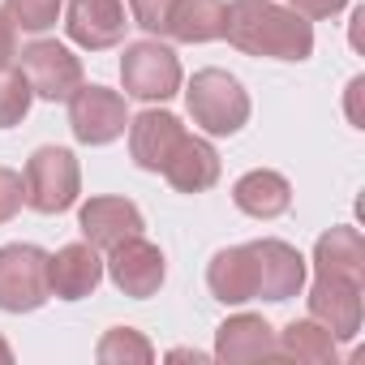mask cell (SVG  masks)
<instances>
[{
  "mask_svg": "<svg viewBox=\"0 0 365 365\" xmlns=\"http://www.w3.org/2000/svg\"><path fill=\"white\" fill-rule=\"evenodd\" d=\"M215 356L220 361H262V356H279L275 327L262 314H232L228 322L215 327Z\"/></svg>",
  "mask_w": 365,
  "mask_h": 365,
  "instance_id": "obj_16",
  "label": "cell"
},
{
  "mask_svg": "<svg viewBox=\"0 0 365 365\" xmlns=\"http://www.w3.org/2000/svg\"><path fill=\"white\" fill-rule=\"evenodd\" d=\"M14 56H18V26H14L9 9L0 5V65H9Z\"/></svg>",
  "mask_w": 365,
  "mask_h": 365,
  "instance_id": "obj_28",
  "label": "cell"
},
{
  "mask_svg": "<svg viewBox=\"0 0 365 365\" xmlns=\"http://www.w3.org/2000/svg\"><path fill=\"white\" fill-rule=\"evenodd\" d=\"M180 138H185V125L172 112L150 108L142 116H129V155L142 172H163V163L172 159Z\"/></svg>",
  "mask_w": 365,
  "mask_h": 365,
  "instance_id": "obj_14",
  "label": "cell"
},
{
  "mask_svg": "<svg viewBox=\"0 0 365 365\" xmlns=\"http://www.w3.org/2000/svg\"><path fill=\"white\" fill-rule=\"evenodd\" d=\"M224 39L245 56H271L292 65L314 56V22L301 18L292 5H275V0L224 5Z\"/></svg>",
  "mask_w": 365,
  "mask_h": 365,
  "instance_id": "obj_1",
  "label": "cell"
},
{
  "mask_svg": "<svg viewBox=\"0 0 365 365\" xmlns=\"http://www.w3.org/2000/svg\"><path fill=\"white\" fill-rule=\"evenodd\" d=\"M305 301H309V318L322 322L339 344L356 339V331H361V284L339 279V275H314V288Z\"/></svg>",
  "mask_w": 365,
  "mask_h": 365,
  "instance_id": "obj_10",
  "label": "cell"
},
{
  "mask_svg": "<svg viewBox=\"0 0 365 365\" xmlns=\"http://www.w3.org/2000/svg\"><path fill=\"white\" fill-rule=\"evenodd\" d=\"M95 356H99V365H146V361H155V348H150V339H146L142 331H133V327H112V331L99 339Z\"/></svg>",
  "mask_w": 365,
  "mask_h": 365,
  "instance_id": "obj_22",
  "label": "cell"
},
{
  "mask_svg": "<svg viewBox=\"0 0 365 365\" xmlns=\"http://www.w3.org/2000/svg\"><path fill=\"white\" fill-rule=\"evenodd\" d=\"M69 129L82 146H108L129 129V108L120 91L108 86H78L69 95Z\"/></svg>",
  "mask_w": 365,
  "mask_h": 365,
  "instance_id": "obj_6",
  "label": "cell"
},
{
  "mask_svg": "<svg viewBox=\"0 0 365 365\" xmlns=\"http://www.w3.org/2000/svg\"><path fill=\"white\" fill-rule=\"evenodd\" d=\"M275 344H279V356H292L305 365H335L339 361V339L314 318H292Z\"/></svg>",
  "mask_w": 365,
  "mask_h": 365,
  "instance_id": "obj_20",
  "label": "cell"
},
{
  "mask_svg": "<svg viewBox=\"0 0 365 365\" xmlns=\"http://www.w3.org/2000/svg\"><path fill=\"white\" fill-rule=\"evenodd\" d=\"M103 271H108V275H112V284H116L125 297H133V301L155 297V292L163 288V275H168L159 245H150L142 232H138V237H125L120 245H112V250H108Z\"/></svg>",
  "mask_w": 365,
  "mask_h": 365,
  "instance_id": "obj_8",
  "label": "cell"
},
{
  "mask_svg": "<svg viewBox=\"0 0 365 365\" xmlns=\"http://www.w3.org/2000/svg\"><path fill=\"white\" fill-rule=\"evenodd\" d=\"M288 5H292L301 18H309V22H322V18L344 14V9H348V0H288Z\"/></svg>",
  "mask_w": 365,
  "mask_h": 365,
  "instance_id": "obj_27",
  "label": "cell"
},
{
  "mask_svg": "<svg viewBox=\"0 0 365 365\" xmlns=\"http://www.w3.org/2000/svg\"><path fill=\"white\" fill-rule=\"evenodd\" d=\"M9 361H14V348H9L5 339H0V365H9Z\"/></svg>",
  "mask_w": 365,
  "mask_h": 365,
  "instance_id": "obj_29",
  "label": "cell"
},
{
  "mask_svg": "<svg viewBox=\"0 0 365 365\" xmlns=\"http://www.w3.org/2000/svg\"><path fill=\"white\" fill-rule=\"evenodd\" d=\"M232 202L250 220H279L292 207V185H288V176H279L271 168H254L232 185Z\"/></svg>",
  "mask_w": 365,
  "mask_h": 365,
  "instance_id": "obj_18",
  "label": "cell"
},
{
  "mask_svg": "<svg viewBox=\"0 0 365 365\" xmlns=\"http://www.w3.org/2000/svg\"><path fill=\"white\" fill-rule=\"evenodd\" d=\"M22 185H26V207L39 215H61L78 202L82 194V168L78 155L65 146H39L26 159L22 172Z\"/></svg>",
  "mask_w": 365,
  "mask_h": 365,
  "instance_id": "obj_3",
  "label": "cell"
},
{
  "mask_svg": "<svg viewBox=\"0 0 365 365\" xmlns=\"http://www.w3.org/2000/svg\"><path fill=\"white\" fill-rule=\"evenodd\" d=\"M120 82H125V95L142 99V103H163L180 91V61L168 43L159 39H138V43H125V56H120Z\"/></svg>",
  "mask_w": 365,
  "mask_h": 365,
  "instance_id": "obj_4",
  "label": "cell"
},
{
  "mask_svg": "<svg viewBox=\"0 0 365 365\" xmlns=\"http://www.w3.org/2000/svg\"><path fill=\"white\" fill-rule=\"evenodd\" d=\"M172 5H176V0H129V18H133V26H142L146 35H168Z\"/></svg>",
  "mask_w": 365,
  "mask_h": 365,
  "instance_id": "obj_25",
  "label": "cell"
},
{
  "mask_svg": "<svg viewBox=\"0 0 365 365\" xmlns=\"http://www.w3.org/2000/svg\"><path fill=\"white\" fill-rule=\"evenodd\" d=\"M48 254L39 245H5L0 250V309L35 314L48 305Z\"/></svg>",
  "mask_w": 365,
  "mask_h": 365,
  "instance_id": "obj_5",
  "label": "cell"
},
{
  "mask_svg": "<svg viewBox=\"0 0 365 365\" xmlns=\"http://www.w3.org/2000/svg\"><path fill=\"white\" fill-rule=\"evenodd\" d=\"M5 9L14 18V26L31 31V35H43L56 26V18L65 14V0H5Z\"/></svg>",
  "mask_w": 365,
  "mask_h": 365,
  "instance_id": "obj_24",
  "label": "cell"
},
{
  "mask_svg": "<svg viewBox=\"0 0 365 365\" xmlns=\"http://www.w3.org/2000/svg\"><path fill=\"white\" fill-rule=\"evenodd\" d=\"M78 228H82V241H91L95 250H112L125 237H138L146 220L129 198H91L78 211Z\"/></svg>",
  "mask_w": 365,
  "mask_h": 365,
  "instance_id": "obj_13",
  "label": "cell"
},
{
  "mask_svg": "<svg viewBox=\"0 0 365 365\" xmlns=\"http://www.w3.org/2000/svg\"><path fill=\"white\" fill-rule=\"evenodd\" d=\"M31 99H35V91H31L26 73L14 65H0V129L22 125L31 112Z\"/></svg>",
  "mask_w": 365,
  "mask_h": 365,
  "instance_id": "obj_23",
  "label": "cell"
},
{
  "mask_svg": "<svg viewBox=\"0 0 365 365\" xmlns=\"http://www.w3.org/2000/svg\"><path fill=\"white\" fill-rule=\"evenodd\" d=\"M22 73L31 91L48 103H69V95L82 86V61L56 43V39H35L22 48Z\"/></svg>",
  "mask_w": 365,
  "mask_h": 365,
  "instance_id": "obj_7",
  "label": "cell"
},
{
  "mask_svg": "<svg viewBox=\"0 0 365 365\" xmlns=\"http://www.w3.org/2000/svg\"><path fill=\"white\" fill-rule=\"evenodd\" d=\"M103 279V258L91 241H73L61 245L56 254H48V288L61 301H82L99 288Z\"/></svg>",
  "mask_w": 365,
  "mask_h": 365,
  "instance_id": "obj_12",
  "label": "cell"
},
{
  "mask_svg": "<svg viewBox=\"0 0 365 365\" xmlns=\"http://www.w3.org/2000/svg\"><path fill=\"white\" fill-rule=\"evenodd\" d=\"M314 275H339L352 284H365V241L356 228L335 224L314 245Z\"/></svg>",
  "mask_w": 365,
  "mask_h": 365,
  "instance_id": "obj_19",
  "label": "cell"
},
{
  "mask_svg": "<svg viewBox=\"0 0 365 365\" xmlns=\"http://www.w3.org/2000/svg\"><path fill=\"white\" fill-rule=\"evenodd\" d=\"M168 35L180 43H211L224 39V0H176Z\"/></svg>",
  "mask_w": 365,
  "mask_h": 365,
  "instance_id": "obj_21",
  "label": "cell"
},
{
  "mask_svg": "<svg viewBox=\"0 0 365 365\" xmlns=\"http://www.w3.org/2000/svg\"><path fill=\"white\" fill-rule=\"evenodd\" d=\"M129 26L133 22L125 18L120 0H69L65 5V31L86 52H108V48L125 43Z\"/></svg>",
  "mask_w": 365,
  "mask_h": 365,
  "instance_id": "obj_9",
  "label": "cell"
},
{
  "mask_svg": "<svg viewBox=\"0 0 365 365\" xmlns=\"http://www.w3.org/2000/svg\"><path fill=\"white\" fill-rule=\"evenodd\" d=\"M185 103L194 125H202V133L211 138H232L250 120V95L228 69H198L185 86Z\"/></svg>",
  "mask_w": 365,
  "mask_h": 365,
  "instance_id": "obj_2",
  "label": "cell"
},
{
  "mask_svg": "<svg viewBox=\"0 0 365 365\" xmlns=\"http://www.w3.org/2000/svg\"><path fill=\"white\" fill-rule=\"evenodd\" d=\"M163 176H168V185L176 194H207L220 180V150L207 138L185 133V138L176 142L172 159L163 163Z\"/></svg>",
  "mask_w": 365,
  "mask_h": 365,
  "instance_id": "obj_15",
  "label": "cell"
},
{
  "mask_svg": "<svg viewBox=\"0 0 365 365\" xmlns=\"http://www.w3.org/2000/svg\"><path fill=\"white\" fill-rule=\"evenodd\" d=\"M207 288L215 301L224 305H245L258 297V267H254V250L250 245H228L211 258L207 267Z\"/></svg>",
  "mask_w": 365,
  "mask_h": 365,
  "instance_id": "obj_17",
  "label": "cell"
},
{
  "mask_svg": "<svg viewBox=\"0 0 365 365\" xmlns=\"http://www.w3.org/2000/svg\"><path fill=\"white\" fill-rule=\"evenodd\" d=\"M26 202V185H22V172L14 168H0V224H9Z\"/></svg>",
  "mask_w": 365,
  "mask_h": 365,
  "instance_id": "obj_26",
  "label": "cell"
},
{
  "mask_svg": "<svg viewBox=\"0 0 365 365\" xmlns=\"http://www.w3.org/2000/svg\"><path fill=\"white\" fill-rule=\"evenodd\" d=\"M250 250H254L262 301H288L305 288V258L297 245H288L279 237H262V241H250Z\"/></svg>",
  "mask_w": 365,
  "mask_h": 365,
  "instance_id": "obj_11",
  "label": "cell"
}]
</instances>
